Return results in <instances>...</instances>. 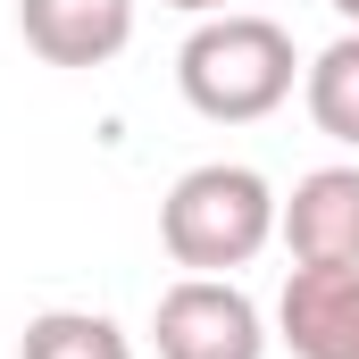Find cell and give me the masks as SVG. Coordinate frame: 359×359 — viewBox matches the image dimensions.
Listing matches in <instances>:
<instances>
[{
  "mask_svg": "<svg viewBox=\"0 0 359 359\" xmlns=\"http://www.w3.org/2000/svg\"><path fill=\"white\" fill-rule=\"evenodd\" d=\"M301 100H309V126L326 142H351L359 151V25L301 67Z\"/></svg>",
  "mask_w": 359,
  "mask_h": 359,
  "instance_id": "cell-7",
  "label": "cell"
},
{
  "mask_svg": "<svg viewBox=\"0 0 359 359\" xmlns=\"http://www.w3.org/2000/svg\"><path fill=\"white\" fill-rule=\"evenodd\" d=\"M159 359H268V318L234 276H176L151 309Z\"/></svg>",
  "mask_w": 359,
  "mask_h": 359,
  "instance_id": "cell-3",
  "label": "cell"
},
{
  "mask_svg": "<svg viewBox=\"0 0 359 359\" xmlns=\"http://www.w3.org/2000/svg\"><path fill=\"white\" fill-rule=\"evenodd\" d=\"M176 84L184 100L209 117V126H259L276 117L292 84H301V59H292V34L276 17H251V8H217L184 34L176 50Z\"/></svg>",
  "mask_w": 359,
  "mask_h": 359,
  "instance_id": "cell-1",
  "label": "cell"
},
{
  "mask_svg": "<svg viewBox=\"0 0 359 359\" xmlns=\"http://www.w3.org/2000/svg\"><path fill=\"white\" fill-rule=\"evenodd\" d=\"M334 8H343V17H351V25H359V0H334Z\"/></svg>",
  "mask_w": 359,
  "mask_h": 359,
  "instance_id": "cell-10",
  "label": "cell"
},
{
  "mask_svg": "<svg viewBox=\"0 0 359 359\" xmlns=\"http://www.w3.org/2000/svg\"><path fill=\"white\" fill-rule=\"evenodd\" d=\"M292 268H359V168H309L276 209Z\"/></svg>",
  "mask_w": 359,
  "mask_h": 359,
  "instance_id": "cell-4",
  "label": "cell"
},
{
  "mask_svg": "<svg viewBox=\"0 0 359 359\" xmlns=\"http://www.w3.org/2000/svg\"><path fill=\"white\" fill-rule=\"evenodd\" d=\"M17 359H134V343L100 309H42V318H25Z\"/></svg>",
  "mask_w": 359,
  "mask_h": 359,
  "instance_id": "cell-8",
  "label": "cell"
},
{
  "mask_svg": "<svg viewBox=\"0 0 359 359\" xmlns=\"http://www.w3.org/2000/svg\"><path fill=\"white\" fill-rule=\"evenodd\" d=\"M276 343L292 359H359V268H292L276 301Z\"/></svg>",
  "mask_w": 359,
  "mask_h": 359,
  "instance_id": "cell-5",
  "label": "cell"
},
{
  "mask_svg": "<svg viewBox=\"0 0 359 359\" xmlns=\"http://www.w3.org/2000/svg\"><path fill=\"white\" fill-rule=\"evenodd\" d=\"M159 8H184V17H217V8H234V0H159Z\"/></svg>",
  "mask_w": 359,
  "mask_h": 359,
  "instance_id": "cell-9",
  "label": "cell"
},
{
  "mask_svg": "<svg viewBox=\"0 0 359 359\" xmlns=\"http://www.w3.org/2000/svg\"><path fill=\"white\" fill-rule=\"evenodd\" d=\"M17 34L42 67H109L134 42V0H17Z\"/></svg>",
  "mask_w": 359,
  "mask_h": 359,
  "instance_id": "cell-6",
  "label": "cell"
},
{
  "mask_svg": "<svg viewBox=\"0 0 359 359\" xmlns=\"http://www.w3.org/2000/svg\"><path fill=\"white\" fill-rule=\"evenodd\" d=\"M276 184L243 159H209V168H184L159 201V243L184 276H234L251 268L276 243Z\"/></svg>",
  "mask_w": 359,
  "mask_h": 359,
  "instance_id": "cell-2",
  "label": "cell"
}]
</instances>
